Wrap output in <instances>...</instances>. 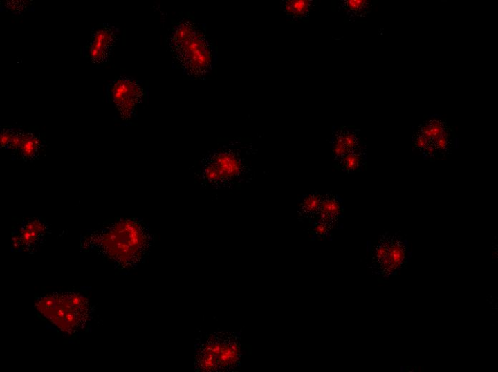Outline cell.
<instances>
[{"label":"cell","mask_w":498,"mask_h":372,"mask_svg":"<svg viewBox=\"0 0 498 372\" xmlns=\"http://www.w3.org/2000/svg\"><path fill=\"white\" fill-rule=\"evenodd\" d=\"M171 46L183 69L190 75L201 77L213 65V52L205 37L194 25L183 21L174 29Z\"/></svg>","instance_id":"obj_1"},{"label":"cell","mask_w":498,"mask_h":372,"mask_svg":"<svg viewBox=\"0 0 498 372\" xmlns=\"http://www.w3.org/2000/svg\"><path fill=\"white\" fill-rule=\"evenodd\" d=\"M107 239L108 256L118 266L131 268L147 254L150 238L147 228L136 221H121L109 232Z\"/></svg>","instance_id":"obj_2"},{"label":"cell","mask_w":498,"mask_h":372,"mask_svg":"<svg viewBox=\"0 0 498 372\" xmlns=\"http://www.w3.org/2000/svg\"><path fill=\"white\" fill-rule=\"evenodd\" d=\"M366 161L365 147L349 152L338 164L340 169L347 174L360 171Z\"/></svg>","instance_id":"obj_8"},{"label":"cell","mask_w":498,"mask_h":372,"mask_svg":"<svg viewBox=\"0 0 498 372\" xmlns=\"http://www.w3.org/2000/svg\"><path fill=\"white\" fill-rule=\"evenodd\" d=\"M40 147V142L32 135H21L17 149L25 158H33Z\"/></svg>","instance_id":"obj_11"},{"label":"cell","mask_w":498,"mask_h":372,"mask_svg":"<svg viewBox=\"0 0 498 372\" xmlns=\"http://www.w3.org/2000/svg\"><path fill=\"white\" fill-rule=\"evenodd\" d=\"M244 169L240 154L233 149H224L206 157L199 176L205 185L219 188L235 183Z\"/></svg>","instance_id":"obj_4"},{"label":"cell","mask_w":498,"mask_h":372,"mask_svg":"<svg viewBox=\"0 0 498 372\" xmlns=\"http://www.w3.org/2000/svg\"><path fill=\"white\" fill-rule=\"evenodd\" d=\"M409 257L408 244L402 237L386 235L374 250V266L380 275L389 277L400 271Z\"/></svg>","instance_id":"obj_5"},{"label":"cell","mask_w":498,"mask_h":372,"mask_svg":"<svg viewBox=\"0 0 498 372\" xmlns=\"http://www.w3.org/2000/svg\"><path fill=\"white\" fill-rule=\"evenodd\" d=\"M340 5L349 19L366 17L370 13L372 6L371 2L365 0H349L342 1Z\"/></svg>","instance_id":"obj_10"},{"label":"cell","mask_w":498,"mask_h":372,"mask_svg":"<svg viewBox=\"0 0 498 372\" xmlns=\"http://www.w3.org/2000/svg\"><path fill=\"white\" fill-rule=\"evenodd\" d=\"M116 37L113 28L104 26L96 31L89 45V55L95 64H102L109 55Z\"/></svg>","instance_id":"obj_7"},{"label":"cell","mask_w":498,"mask_h":372,"mask_svg":"<svg viewBox=\"0 0 498 372\" xmlns=\"http://www.w3.org/2000/svg\"><path fill=\"white\" fill-rule=\"evenodd\" d=\"M113 102L123 118H131L141 97L140 86L129 78H120L113 85Z\"/></svg>","instance_id":"obj_6"},{"label":"cell","mask_w":498,"mask_h":372,"mask_svg":"<svg viewBox=\"0 0 498 372\" xmlns=\"http://www.w3.org/2000/svg\"><path fill=\"white\" fill-rule=\"evenodd\" d=\"M313 6V2L309 0H295L286 1L283 9L288 19L300 20L308 16Z\"/></svg>","instance_id":"obj_9"},{"label":"cell","mask_w":498,"mask_h":372,"mask_svg":"<svg viewBox=\"0 0 498 372\" xmlns=\"http://www.w3.org/2000/svg\"><path fill=\"white\" fill-rule=\"evenodd\" d=\"M315 230L317 234H320L322 235L326 233V231H327L326 225L324 223V224L320 223L317 225V228Z\"/></svg>","instance_id":"obj_14"},{"label":"cell","mask_w":498,"mask_h":372,"mask_svg":"<svg viewBox=\"0 0 498 372\" xmlns=\"http://www.w3.org/2000/svg\"><path fill=\"white\" fill-rule=\"evenodd\" d=\"M321 202V198L318 195H309L302 203V210L305 214L314 213L316 210H320Z\"/></svg>","instance_id":"obj_13"},{"label":"cell","mask_w":498,"mask_h":372,"mask_svg":"<svg viewBox=\"0 0 498 372\" xmlns=\"http://www.w3.org/2000/svg\"><path fill=\"white\" fill-rule=\"evenodd\" d=\"M320 210L324 218L328 220H335L338 218L341 213V203L339 198L335 196H330L321 202Z\"/></svg>","instance_id":"obj_12"},{"label":"cell","mask_w":498,"mask_h":372,"mask_svg":"<svg viewBox=\"0 0 498 372\" xmlns=\"http://www.w3.org/2000/svg\"><path fill=\"white\" fill-rule=\"evenodd\" d=\"M195 365L199 371L234 369L240 359V345L233 334L215 333L202 335L196 342Z\"/></svg>","instance_id":"obj_3"}]
</instances>
